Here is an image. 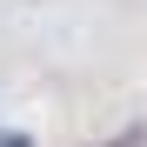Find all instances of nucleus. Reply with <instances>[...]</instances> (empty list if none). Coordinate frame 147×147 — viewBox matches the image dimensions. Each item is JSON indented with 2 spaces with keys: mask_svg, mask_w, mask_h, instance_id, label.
Segmentation results:
<instances>
[{
  "mask_svg": "<svg viewBox=\"0 0 147 147\" xmlns=\"http://www.w3.org/2000/svg\"><path fill=\"white\" fill-rule=\"evenodd\" d=\"M114 147H147V127H134L127 140H114Z\"/></svg>",
  "mask_w": 147,
  "mask_h": 147,
  "instance_id": "1",
  "label": "nucleus"
},
{
  "mask_svg": "<svg viewBox=\"0 0 147 147\" xmlns=\"http://www.w3.org/2000/svg\"><path fill=\"white\" fill-rule=\"evenodd\" d=\"M0 147H34V140L27 134H0Z\"/></svg>",
  "mask_w": 147,
  "mask_h": 147,
  "instance_id": "2",
  "label": "nucleus"
}]
</instances>
